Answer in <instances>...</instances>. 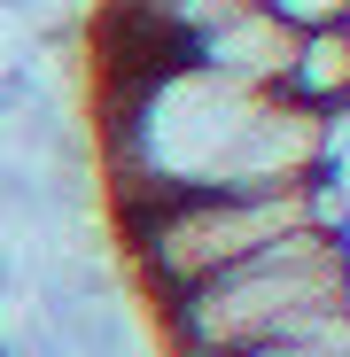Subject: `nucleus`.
<instances>
[{"mask_svg": "<svg viewBox=\"0 0 350 357\" xmlns=\"http://www.w3.org/2000/svg\"><path fill=\"white\" fill-rule=\"evenodd\" d=\"M109 202L140 210L163 195H272L335 171V125L280 93H249L180 54L125 63L101 125Z\"/></svg>", "mask_w": 350, "mask_h": 357, "instance_id": "1", "label": "nucleus"}, {"mask_svg": "<svg viewBox=\"0 0 350 357\" xmlns=\"http://www.w3.org/2000/svg\"><path fill=\"white\" fill-rule=\"evenodd\" d=\"M350 311V241L342 233H288V241L226 264L218 280L156 303V334L171 357H226L257 342H296Z\"/></svg>", "mask_w": 350, "mask_h": 357, "instance_id": "2", "label": "nucleus"}, {"mask_svg": "<svg viewBox=\"0 0 350 357\" xmlns=\"http://www.w3.org/2000/svg\"><path fill=\"white\" fill-rule=\"evenodd\" d=\"M342 218L350 202L335 171H319L304 187H272V195H163L140 210H117V233H125V272L140 280V295L171 303L288 233H342Z\"/></svg>", "mask_w": 350, "mask_h": 357, "instance_id": "3", "label": "nucleus"}, {"mask_svg": "<svg viewBox=\"0 0 350 357\" xmlns=\"http://www.w3.org/2000/svg\"><path fill=\"white\" fill-rule=\"evenodd\" d=\"M288 54H296V24H280L265 0H242V8H226L218 24H203L180 47V63H195L210 78H233V86H249V93H280Z\"/></svg>", "mask_w": 350, "mask_h": 357, "instance_id": "4", "label": "nucleus"}, {"mask_svg": "<svg viewBox=\"0 0 350 357\" xmlns=\"http://www.w3.org/2000/svg\"><path fill=\"white\" fill-rule=\"evenodd\" d=\"M280 101L327 116V125L350 109V24L296 31V54H288V70H280Z\"/></svg>", "mask_w": 350, "mask_h": 357, "instance_id": "5", "label": "nucleus"}, {"mask_svg": "<svg viewBox=\"0 0 350 357\" xmlns=\"http://www.w3.org/2000/svg\"><path fill=\"white\" fill-rule=\"evenodd\" d=\"M265 8H272L280 24H296V31H312V24H350V0H265Z\"/></svg>", "mask_w": 350, "mask_h": 357, "instance_id": "6", "label": "nucleus"}]
</instances>
